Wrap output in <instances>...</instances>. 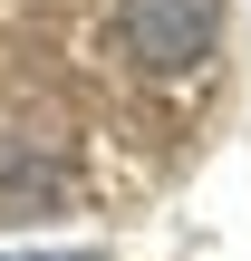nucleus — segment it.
Returning <instances> with one entry per match:
<instances>
[{
    "label": "nucleus",
    "mask_w": 251,
    "mask_h": 261,
    "mask_svg": "<svg viewBox=\"0 0 251 261\" xmlns=\"http://www.w3.org/2000/svg\"><path fill=\"white\" fill-rule=\"evenodd\" d=\"M222 39V0H116V48L145 77H184L203 68Z\"/></svg>",
    "instance_id": "f257e3e1"
}]
</instances>
